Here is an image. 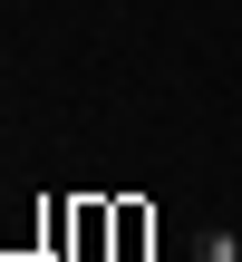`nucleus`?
Returning <instances> with one entry per match:
<instances>
[{"mask_svg":"<svg viewBox=\"0 0 242 262\" xmlns=\"http://www.w3.org/2000/svg\"><path fill=\"white\" fill-rule=\"evenodd\" d=\"M194 262H242V233H223V224H213V233H194Z\"/></svg>","mask_w":242,"mask_h":262,"instance_id":"f257e3e1","label":"nucleus"},{"mask_svg":"<svg viewBox=\"0 0 242 262\" xmlns=\"http://www.w3.org/2000/svg\"><path fill=\"white\" fill-rule=\"evenodd\" d=\"M126 262H146V253H126Z\"/></svg>","mask_w":242,"mask_h":262,"instance_id":"f03ea898","label":"nucleus"}]
</instances>
